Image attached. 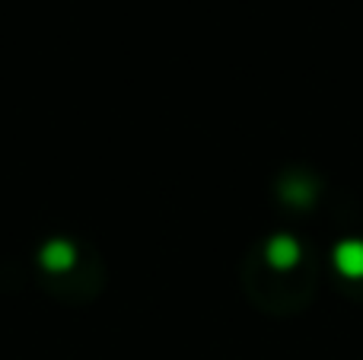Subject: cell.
I'll return each mask as SVG.
<instances>
[{"instance_id": "6da1fadb", "label": "cell", "mask_w": 363, "mask_h": 360, "mask_svg": "<svg viewBox=\"0 0 363 360\" xmlns=\"http://www.w3.org/2000/svg\"><path fill=\"white\" fill-rule=\"evenodd\" d=\"M335 261H338V268L345 274L360 278L363 274V246L360 242H345V246L338 249V255H335Z\"/></svg>"}, {"instance_id": "7a4b0ae2", "label": "cell", "mask_w": 363, "mask_h": 360, "mask_svg": "<svg viewBox=\"0 0 363 360\" xmlns=\"http://www.w3.org/2000/svg\"><path fill=\"white\" fill-rule=\"evenodd\" d=\"M296 255H300V249H296V242L290 240V236H277L268 249L271 265H277V268H290L296 261Z\"/></svg>"}]
</instances>
